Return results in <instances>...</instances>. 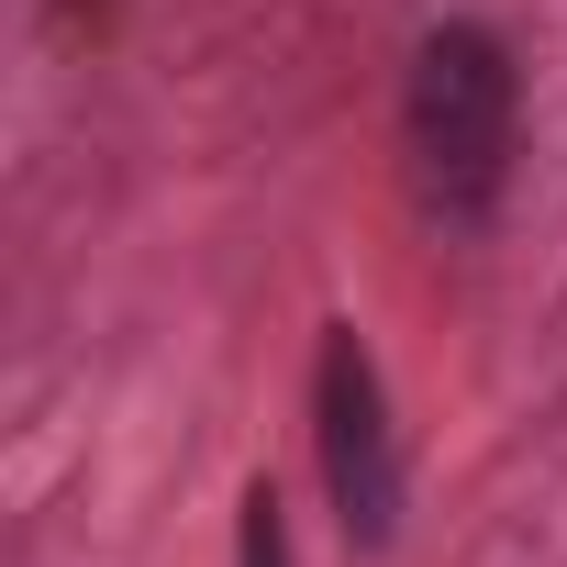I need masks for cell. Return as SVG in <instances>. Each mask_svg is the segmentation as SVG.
Here are the masks:
<instances>
[{"label":"cell","mask_w":567,"mask_h":567,"mask_svg":"<svg viewBox=\"0 0 567 567\" xmlns=\"http://www.w3.org/2000/svg\"><path fill=\"white\" fill-rule=\"evenodd\" d=\"M401 167H412V212L445 245H478L512 200L523 167V56L501 23L445 12L412 34L401 68Z\"/></svg>","instance_id":"obj_1"},{"label":"cell","mask_w":567,"mask_h":567,"mask_svg":"<svg viewBox=\"0 0 567 567\" xmlns=\"http://www.w3.org/2000/svg\"><path fill=\"white\" fill-rule=\"evenodd\" d=\"M312 456H323V501L346 523L357 556H390L401 534V434H390V390L357 323H323L312 346Z\"/></svg>","instance_id":"obj_2"},{"label":"cell","mask_w":567,"mask_h":567,"mask_svg":"<svg viewBox=\"0 0 567 567\" xmlns=\"http://www.w3.org/2000/svg\"><path fill=\"white\" fill-rule=\"evenodd\" d=\"M234 567H290V512H278L267 478H245V501H234Z\"/></svg>","instance_id":"obj_3"}]
</instances>
